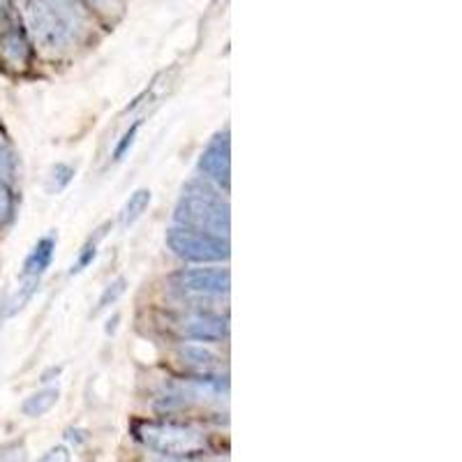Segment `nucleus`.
<instances>
[{
  "instance_id": "nucleus-7",
  "label": "nucleus",
  "mask_w": 462,
  "mask_h": 462,
  "mask_svg": "<svg viewBox=\"0 0 462 462\" xmlns=\"http://www.w3.org/2000/svg\"><path fill=\"white\" fill-rule=\"evenodd\" d=\"M231 146H229V132H220L210 139L208 146L204 148L199 158L201 179L213 183L216 188H229L231 176Z\"/></svg>"
},
{
  "instance_id": "nucleus-21",
  "label": "nucleus",
  "mask_w": 462,
  "mask_h": 462,
  "mask_svg": "<svg viewBox=\"0 0 462 462\" xmlns=\"http://www.w3.org/2000/svg\"><path fill=\"white\" fill-rule=\"evenodd\" d=\"M72 460V453H69V448L65 447V444H58V447H51L47 453H44L42 457L37 462H69Z\"/></svg>"
},
{
  "instance_id": "nucleus-18",
  "label": "nucleus",
  "mask_w": 462,
  "mask_h": 462,
  "mask_svg": "<svg viewBox=\"0 0 462 462\" xmlns=\"http://www.w3.org/2000/svg\"><path fill=\"white\" fill-rule=\"evenodd\" d=\"M12 216H14V197L5 180L0 179V225H5Z\"/></svg>"
},
{
  "instance_id": "nucleus-3",
  "label": "nucleus",
  "mask_w": 462,
  "mask_h": 462,
  "mask_svg": "<svg viewBox=\"0 0 462 462\" xmlns=\"http://www.w3.org/2000/svg\"><path fill=\"white\" fill-rule=\"evenodd\" d=\"M167 245L183 262L213 263L229 259V238L192 226L173 225L167 231Z\"/></svg>"
},
{
  "instance_id": "nucleus-14",
  "label": "nucleus",
  "mask_w": 462,
  "mask_h": 462,
  "mask_svg": "<svg viewBox=\"0 0 462 462\" xmlns=\"http://www.w3.org/2000/svg\"><path fill=\"white\" fill-rule=\"evenodd\" d=\"M28 451L26 441L23 439H12L0 444V462H26Z\"/></svg>"
},
{
  "instance_id": "nucleus-22",
  "label": "nucleus",
  "mask_w": 462,
  "mask_h": 462,
  "mask_svg": "<svg viewBox=\"0 0 462 462\" xmlns=\"http://www.w3.org/2000/svg\"><path fill=\"white\" fill-rule=\"evenodd\" d=\"M90 5H95L102 12H116L121 7V0H90Z\"/></svg>"
},
{
  "instance_id": "nucleus-6",
  "label": "nucleus",
  "mask_w": 462,
  "mask_h": 462,
  "mask_svg": "<svg viewBox=\"0 0 462 462\" xmlns=\"http://www.w3.org/2000/svg\"><path fill=\"white\" fill-rule=\"evenodd\" d=\"M171 331L185 342H201V345H210V342H222L229 336V324L226 317L220 312H204V310H189L179 312L169 319Z\"/></svg>"
},
{
  "instance_id": "nucleus-5",
  "label": "nucleus",
  "mask_w": 462,
  "mask_h": 462,
  "mask_svg": "<svg viewBox=\"0 0 462 462\" xmlns=\"http://www.w3.org/2000/svg\"><path fill=\"white\" fill-rule=\"evenodd\" d=\"M169 287L183 296H226L231 287V275L226 268L213 266H195V268H180L169 278Z\"/></svg>"
},
{
  "instance_id": "nucleus-2",
  "label": "nucleus",
  "mask_w": 462,
  "mask_h": 462,
  "mask_svg": "<svg viewBox=\"0 0 462 462\" xmlns=\"http://www.w3.org/2000/svg\"><path fill=\"white\" fill-rule=\"evenodd\" d=\"M134 437L148 451L171 460H192L208 453V439L204 432L173 420H139L134 423Z\"/></svg>"
},
{
  "instance_id": "nucleus-20",
  "label": "nucleus",
  "mask_w": 462,
  "mask_h": 462,
  "mask_svg": "<svg viewBox=\"0 0 462 462\" xmlns=\"http://www.w3.org/2000/svg\"><path fill=\"white\" fill-rule=\"evenodd\" d=\"M139 127H142V121L132 123L130 130H127L125 134H123V139H121V142H118V146H116V151H114V160H116V162H121V160L125 158V152L130 151L132 143H134V139H137Z\"/></svg>"
},
{
  "instance_id": "nucleus-15",
  "label": "nucleus",
  "mask_w": 462,
  "mask_h": 462,
  "mask_svg": "<svg viewBox=\"0 0 462 462\" xmlns=\"http://www.w3.org/2000/svg\"><path fill=\"white\" fill-rule=\"evenodd\" d=\"M35 287H37V280H28V284L19 287V291H16V294L12 296L10 303H7V317L16 315V312L26 308V303L32 299V294H35Z\"/></svg>"
},
{
  "instance_id": "nucleus-16",
  "label": "nucleus",
  "mask_w": 462,
  "mask_h": 462,
  "mask_svg": "<svg viewBox=\"0 0 462 462\" xmlns=\"http://www.w3.org/2000/svg\"><path fill=\"white\" fill-rule=\"evenodd\" d=\"M125 284H127L125 278H118V280H114L111 284H106L105 291H102V296H100V300H97V312L105 310V308H109V305H114L116 300L121 299V296L125 294Z\"/></svg>"
},
{
  "instance_id": "nucleus-19",
  "label": "nucleus",
  "mask_w": 462,
  "mask_h": 462,
  "mask_svg": "<svg viewBox=\"0 0 462 462\" xmlns=\"http://www.w3.org/2000/svg\"><path fill=\"white\" fill-rule=\"evenodd\" d=\"M72 176L74 169L69 167V164H56V167L51 169V192H60V189L68 188Z\"/></svg>"
},
{
  "instance_id": "nucleus-11",
  "label": "nucleus",
  "mask_w": 462,
  "mask_h": 462,
  "mask_svg": "<svg viewBox=\"0 0 462 462\" xmlns=\"http://www.w3.org/2000/svg\"><path fill=\"white\" fill-rule=\"evenodd\" d=\"M44 5L51 12H56L65 23L74 28L77 32H84L86 28V16L81 12V7L77 5V0H42Z\"/></svg>"
},
{
  "instance_id": "nucleus-17",
  "label": "nucleus",
  "mask_w": 462,
  "mask_h": 462,
  "mask_svg": "<svg viewBox=\"0 0 462 462\" xmlns=\"http://www.w3.org/2000/svg\"><path fill=\"white\" fill-rule=\"evenodd\" d=\"M16 152L3 134H0V176H14Z\"/></svg>"
},
{
  "instance_id": "nucleus-12",
  "label": "nucleus",
  "mask_w": 462,
  "mask_h": 462,
  "mask_svg": "<svg viewBox=\"0 0 462 462\" xmlns=\"http://www.w3.org/2000/svg\"><path fill=\"white\" fill-rule=\"evenodd\" d=\"M148 204H151V189H146V188L134 189V192L130 195V199H127L125 208H123V213H121L123 225L130 226L132 222H137L139 217L143 216V210L148 208Z\"/></svg>"
},
{
  "instance_id": "nucleus-1",
  "label": "nucleus",
  "mask_w": 462,
  "mask_h": 462,
  "mask_svg": "<svg viewBox=\"0 0 462 462\" xmlns=\"http://www.w3.org/2000/svg\"><path fill=\"white\" fill-rule=\"evenodd\" d=\"M176 225L229 236V204L222 189L206 179L189 180L176 204Z\"/></svg>"
},
{
  "instance_id": "nucleus-10",
  "label": "nucleus",
  "mask_w": 462,
  "mask_h": 462,
  "mask_svg": "<svg viewBox=\"0 0 462 462\" xmlns=\"http://www.w3.org/2000/svg\"><path fill=\"white\" fill-rule=\"evenodd\" d=\"M58 398H60V391H58V389L37 391V393H32L31 398L23 400L22 411L26 416H31V419H40V416L49 414V411L56 407Z\"/></svg>"
},
{
  "instance_id": "nucleus-13",
  "label": "nucleus",
  "mask_w": 462,
  "mask_h": 462,
  "mask_svg": "<svg viewBox=\"0 0 462 462\" xmlns=\"http://www.w3.org/2000/svg\"><path fill=\"white\" fill-rule=\"evenodd\" d=\"M102 236H105V229H97L95 238H90V241L84 245V250H81V253H79V259H77V263H74L69 273H72V275L74 273H81L84 268H88L90 263H93L95 254H97V241H100Z\"/></svg>"
},
{
  "instance_id": "nucleus-9",
  "label": "nucleus",
  "mask_w": 462,
  "mask_h": 462,
  "mask_svg": "<svg viewBox=\"0 0 462 462\" xmlns=\"http://www.w3.org/2000/svg\"><path fill=\"white\" fill-rule=\"evenodd\" d=\"M53 253H56V236H44L35 243L31 254L23 262V278L26 280H40V275L47 273V268L51 266Z\"/></svg>"
},
{
  "instance_id": "nucleus-8",
  "label": "nucleus",
  "mask_w": 462,
  "mask_h": 462,
  "mask_svg": "<svg viewBox=\"0 0 462 462\" xmlns=\"http://www.w3.org/2000/svg\"><path fill=\"white\" fill-rule=\"evenodd\" d=\"M176 356H179V361L183 363L185 368L199 374H210L220 365V356L210 346L201 345V342H197V345H183L176 352Z\"/></svg>"
},
{
  "instance_id": "nucleus-4",
  "label": "nucleus",
  "mask_w": 462,
  "mask_h": 462,
  "mask_svg": "<svg viewBox=\"0 0 462 462\" xmlns=\"http://www.w3.org/2000/svg\"><path fill=\"white\" fill-rule=\"evenodd\" d=\"M23 14H26L28 28L47 49H65L77 40L79 32L69 23H65L56 12L49 10L42 0H23Z\"/></svg>"
}]
</instances>
